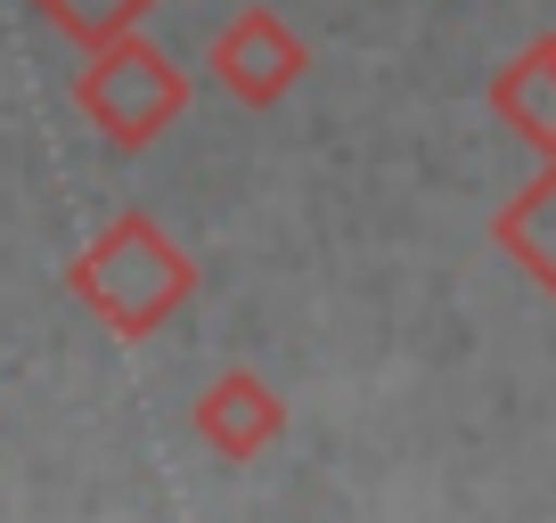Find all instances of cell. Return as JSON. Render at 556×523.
<instances>
[]
</instances>
